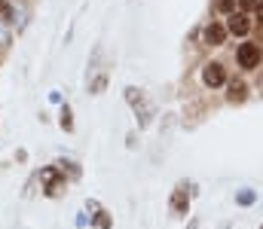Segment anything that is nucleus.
<instances>
[{"instance_id":"1","label":"nucleus","mask_w":263,"mask_h":229,"mask_svg":"<svg viewBox=\"0 0 263 229\" xmlns=\"http://www.w3.org/2000/svg\"><path fill=\"white\" fill-rule=\"evenodd\" d=\"M239 65L242 68H257L260 65V46H254V43H242L239 46Z\"/></svg>"},{"instance_id":"2","label":"nucleus","mask_w":263,"mask_h":229,"mask_svg":"<svg viewBox=\"0 0 263 229\" xmlns=\"http://www.w3.org/2000/svg\"><path fill=\"white\" fill-rule=\"evenodd\" d=\"M227 31H230V34H236V37H245V34L251 31V18H248L245 12H233V15H230V22H227Z\"/></svg>"},{"instance_id":"3","label":"nucleus","mask_w":263,"mask_h":229,"mask_svg":"<svg viewBox=\"0 0 263 229\" xmlns=\"http://www.w3.org/2000/svg\"><path fill=\"white\" fill-rule=\"evenodd\" d=\"M202 79H205V86H223V79H227V74H223V65H217V61H211V65H205V71H202Z\"/></svg>"},{"instance_id":"4","label":"nucleus","mask_w":263,"mask_h":229,"mask_svg":"<svg viewBox=\"0 0 263 229\" xmlns=\"http://www.w3.org/2000/svg\"><path fill=\"white\" fill-rule=\"evenodd\" d=\"M223 37H227V28H223V25L211 22V25L205 28V43H208V46H220V43H223Z\"/></svg>"},{"instance_id":"5","label":"nucleus","mask_w":263,"mask_h":229,"mask_svg":"<svg viewBox=\"0 0 263 229\" xmlns=\"http://www.w3.org/2000/svg\"><path fill=\"white\" fill-rule=\"evenodd\" d=\"M43 180L49 183V190H46L49 196H59V193H62V180H59V174H55V168H46V171H43Z\"/></svg>"},{"instance_id":"6","label":"nucleus","mask_w":263,"mask_h":229,"mask_svg":"<svg viewBox=\"0 0 263 229\" xmlns=\"http://www.w3.org/2000/svg\"><path fill=\"white\" fill-rule=\"evenodd\" d=\"M245 92H248V89H245V82H239V79H236V82H230V95H227V98L236 104V101H245Z\"/></svg>"},{"instance_id":"7","label":"nucleus","mask_w":263,"mask_h":229,"mask_svg":"<svg viewBox=\"0 0 263 229\" xmlns=\"http://www.w3.org/2000/svg\"><path fill=\"white\" fill-rule=\"evenodd\" d=\"M172 205H175V211H184V208H187V196H184V190L175 193V202H172Z\"/></svg>"},{"instance_id":"8","label":"nucleus","mask_w":263,"mask_h":229,"mask_svg":"<svg viewBox=\"0 0 263 229\" xmlns=\"http://www.w3.org/2000/svg\"><path fill=\"white\" fill-rule=\"evenodd\" d=\"M239 3H242V9H245V12H251V9H257V3H260V0H239Z\"/></svg>"},{"instance_id":"9","label":"nucleus","mask_w":263,"mask_h":229,"mask_svg":"<svg viewBox=\"0 0 263 229\" xmlns=\"http://www.w3.org/2000/svg\"><path fill=\"white\" fill-rule=\"evenodd\" d=\"M217 9H220V12H230V9H233V0H217Z\"/></svg>"},{"instance_id":"10","label":"nucleus","mask_w":263,"mask_h":229,"mask_svg":"<svg viewBox=\"0 0 263 229\" xmlns=\"http://www.w3.org/2000/svg\"><path fill=\"white\" fill-rule=\"evenodd\" d=\"M62 126H65V129H70V110H67V107H65V116H62Z\"/></svg>"},{"instance_id":"11","label":"nucleus","mask_w":263,"mask_h":229,"mask_svg":"<svg viewBox=\"0 0 263 229\" xmlns=\"http://www.w3.org/2000/svg\"><path fill=\"white\" fill-rule=\"evenodd\" d=\"M0 15H3V18H9V15H12V12H9V6H6V3H0Z\"/></svg>"},{"instance_id":"12","label":"nucleus","mask_w":263,"mask_h":229,"mask_svg":"<svg viewBox=\"0 0 263 229\" xmlns=\"http://www.w3.org/2000/svg\"><path fill=\"white\" fill-rule=\"evenodd\" d=\"M257 18H260V22H263V0H260V3H257Z\"/></svg>"}]
</instances>
